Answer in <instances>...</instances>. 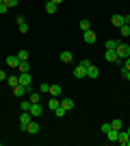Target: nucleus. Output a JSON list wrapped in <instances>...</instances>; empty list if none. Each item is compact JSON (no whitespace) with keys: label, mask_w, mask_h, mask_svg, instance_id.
<instances>
[{"label":"nucleus","mask_w":130,"mask_h":146,"mask_svg":"<svg viewBox=\"0 0 130 146\" xmlns=\"http://www.w3.org/2000/svg\"><path fill=\"white\" fill-rule=\"evenodd\" d=\"M115 50H117V57H119V59H126V57H130V46H128V44H119Z\"/></svg>","instance_id":"obj_1"},{"label":"nucleus","mask_w":130,"mask_h":146,"mask_svg":"<svg viewBox=\"0 0 130 146\" xmlns=\"http://www.w3.org/2000/svg\"><path fill=\"white\" fill-rule=\"evenodd\" d=\"M31 81H33V79H31V74H28V72H22V74H20V85H24L28 92H33Z\"/></svg>","instance_id":"obj_2"},{"label":"nucleus","mask_w":130,"mask_h":146,"mask_svg":"<svg viewBox=\"0 0 130 146\" xmlns=\"http://www.w3.org/2000/svg\"><path fill=\"white\" fill-rule=\"evenodd\" d=\"M31 122V111H22L20 113V129L22 131H26V124Z\"/></svg>","instance_id":"obj_3"},{"label":"nucleus","mask_w":130,"mask_h":146,"mask_svg":"<svg viewBox=\"0 0 130 146\" xmlns=\"http://www.w3.org/2000/svg\"><path fill=\"white\" fill-rule=\"evenodd\" d=\"M7 66L13 68V70H18V68H20V57L18 55H9V57H7Z\"/></svg>","instance_id":"obj_4"},{"label":"nucleus","mask_w":130,"mask_h":146,"mask_svg":"<svg viewBox=\"0 0 130 146\" xmlns=\"http://www.w3.org/2000/svg\"><path fill=\"white\" fill-rule=\"evenodd\" d=\"M104 59L108 61V63H117V61H119L117 50H106V52H104Z\"/></svg>","instance_id":"obj_5"},{"label":"nucleus","mask_w":130,"mask_h":146,"mask_svg":"<svg viewBox=\"0 0 130 146\" xmlns=\"http://www.w3.org/2000/svg\"><path fill=\"white\" fill-rule=\"evenodd\" d=\"M82 39H85V44H95V39H98V37H95V33L89 29V31H85V33H82Z\"/></svg>","instance_id":"obj_6"},{"label":"nucleus","mask_w":130,"mask_h":146,"mask_svg":"<svg viewBox=\"0 0 130 146\" xmlns=\"http://www.w3.org/2000/svg\"><path fill=\"white\" fill-rule=\"evenodd\" d=\"M74 76H76V79H85V76H87V68L82 66V63H78V66L74 68Z\"/></svg>","instance_id":"obj_7"},{"label":"nucleus","mask_w":130,"mask_h":146,"mask_svg":"<svg viewBox=\"0 0 130 146\" xmlns=\"http://www.w3.org/2000/svg\"><path fill=\"white\" fill-rule=\"evenodd\" d=\"M87 76H89V79H98V76H100V68L91 63V66L87 68Z\"/></svg>","instance_id":"obj_8"},{"label":"nucleus","mask_w":130,"mask_h":146,"mask_svg":"<svg viewBox=\"0 0 130 146\" xmlns=\"http://www.w3.org/2000/svg\"><path fill=\"white\" fill-rule=\"evenodd\" d=\"M111 24L115 26V29H119V26H124V24H126V22H124V15H119V13H115V15L111 18Z\"/></svg>","instance_id":"obj_9"},{"label":"nucleus","mask_w":130,"mask_h":146,"mask_svg":"<svg viewBox=\"0 0 130 146\" xmlns=\"http://www.w3.org/2000/svg\"><path fill=\"white\" fill-rule=\"evenodd\" d=\"M41 113H43V107H41V105H39V103H33V105H31V116L39 118V116H41Z\"/></svg>","instance_id":"obj_10"},{"label":"nucleus","mask_w":130,"mask_h":146,"mask_svg":"<svg viewBox=\"0 0 130 146\" xmlns=\"http://www.w3.org/2000/svg\"><path fill=\"white\" fill-rule=\"evenodd\" d=\"M26 133H31V135H35V133H39V122H28L26 124Z\"/></svg>","instance_id":"obj_11"},{"label":"nucleus","mask_w":130,"mask_h":146,"mask_svg":"<svg viewBox=\"0 0 130 146\" xmlns=\"http://www.w3.org/2000/svg\"><path fill=\"white\" fill-rule=\"evenodd\" d=\"M59 59H61L63 63H72V61H74V55H72L69 50H65V52H61V55H59Z\"/></svg>","instance_id":"obj_12"},{"label":"nucleus","mask_w":130,"mask_h":146,"mask_svg":"<svg viewBox=\"0 0 130 146\" xmlns=\"http://www.w3.org/2000/svg\"><path fill=\"white\" fill-rule=\"evenodd\" d=\"M26 92H28V90H26L24 85H15V87H13V96L22 98V96H24V94H26Z\"/></svg>","instance_id":"obj_13"},{"label":"nucleus","mask_w":130,"mask_h":146,"mask_svg":"<svg viewBox=\"0 0 130 146\" xmlns=\"http://www.w3.org/2000/svg\"><path fill=\"white\" fill-rule=\"evenodd\" d=\"M117 46H119L117 39H106V42H104V48H106V50H115Z\"/></svg>","instance_id":"obj_14"},{"label":"nucleus","mask_w":130,"mask_h":146,"mask_svg":"<svg viewBox=\"0 0 130 146\" xmlns=\"http://www.w3.org/2000/svg\"><path fill=\"white\" fill-rule=\"evenodd\" d=\"M61 107H65V111L74 109V100H72V98H63V100H61Z\"/></svg>","instance_id":"obj_15"},{"label":"nucleus","mask_w":130,"mask_h":146,"mask_svg":"<svg viewBox=\"0 0 130 146\" xmlns=\"http://www.w3.org/2000/svg\"><path fill=\"white\" fill-rule=\"evenodd\" d=\"M56 107H61V103L56 100V96H52V98H50V100H48V109H52V111H54Z\"/></svg>","instance_id":"obj_16"},{"label":"nucleus","mask_w":130,"mask_h":146,"mask_svg":"<svg viewBox=\"0 0 130 146\" xmlns=\"http://www.w3.org/2000/svg\"><path fill=\"white\" fill-rule=\"evenodd\" d=\"M111 129H115V131H122V129H124V122L117 118V120H113V122H111Z\"/></svg>","instance_id":"obj_17"},{"label":"nucleus","mask_w":130,"mask_h":146,"mask_svg":"<svg viewBox=\"0 0 130 146\" xmlns=\"http://www.w3.org/2000/svg\"><path fill=\"white\" fill-rule=\"evenodd\" d=\"M56 9H59V5H54V2H50V0L46 2V11H48V13H56Z\"/></svg>","instance_id":"obj_18"},{"label":"nucleus","mask_w":130,"mask_h":146,"mask_svg":"<svg viewBox=\"0 0 130 146\" xmlns=\"http://www.w3.org/2000/svg\"><path fill=\"white\" fill-rule=\"evenodd\" d=\"M31 94V103H39L41 100V92H28Z\"/></svg>","instance_id":"obj_19"},{"label":"nucleus","mask_w":130,"mask_h":146,"mask_svg":"<svg viewBox=\"0 0 130 146\" xmlns=\"http://www.w3.org/2000/svg\"><path fill=\"white\" fill-rule=\"evenodd\" d=\"M50 94H52V96H61V85H50Z\"/></svg>","instance_id":"obj_20"},{"label":"nucleus","mask_w":130,"mask_h":146,"mask_svg":"<svg viewBox=\"0 0 130 146\" xmlns=\"http://www.w3.org/2000/svg\"><path fill=\"white\" fill-rule=\"evenodd\" d=\"M7 83L11 87H15V85H20V76H7Z\"/></svg>","instance_id":"obj_21"},{"label":"nucleus","mask_w":130,"mask_h":146,"mask_svg":"<svg viewBox=\"0 0 130 146\" xmlns=\"http://www.w3.org/2000/svg\"><path fill=\"white\" fill-rule=\"evenodd\" d=\"M78 26H80V31L85 33V31L91 29V22H89V20H80V24H78Z\"/></svg>","instance_id":"obj_22"},{"label":"nucleus","mask_w":130,"mask_h":146,"mask_svg":"<svg viewBox=\"0 0 130 146\" xmlns=\"http://www.w3.org/2000/svg\"><path fill=\"white\" fill-rule=\"evenodd\" d=\"M18 70H20V74H22V72H28V70H31L28 61H20V68H18Z\"/></svg>","instance_id":"obj_23"},{"label":"nucleus","mask_w":130,"mask_h":146,"mask_svg":"<svg viewBox=\"0 0 130 146\" xmlns=\"http://www.w3.org/2000/svg\"><path fill=\"white\" fill-rule=\"evenodd\" d=\"M119 33H122V37H130V26H128V24L119 26Z\"/></svg>","instance_id":"obj_24"},{"label":"nucleus","mask_w":130,"mask_h":146,"mask_svg":"<svg viewBox=\"0 0 130 146\" xmlns=\"http://www.w3.org/2000/svg\"><path fill=\"white\" fill-rule=\"evenodd\" d=\"M106 137H108V142H117V131H115V129H111V131L106 133Z\"/></svg>","instance_id":"obj_25"},{"label":"nucleus","mask_w":130,"mask_h":146,"mask_svg":"<svg viewBox=\"0 0 130 146\" xmlns=\"http://www.w3.org/2000/svg\"><path fill=\"white\" fill-rule=\"evenodd\" d=\"M31 100H22V103H20V109H22V111H31Z\"/></svg>","instance_id":"obj_26"},{"label":"nucleus","mask_w":130,"mask_h":146,"mask_svg":"<svg viewBox=\"0 0 130 146\" xmlns=\"http://www.w3.org/2000/svg\"><path fill=\"white\" fill-rule=\"evenodd\" d=\"M18 57H20V61H28V50H20Z\"/></svg>","instance_id":"obj_27"},{"label":"nucleus","mask_w":130,"mask_h":146,"mask_svg":"<svg viewBox=\"0 0 130 146\" xmlns=\"http://www.w3.org/2000/svg\"><path fill=\"white\" fill-rule=\"evenodd\" d=\"M39 92H41V94H50V85L48 83H41V85H39Z\"/></svg>","instance_id":"obj_28"},{"label":"nucleus","mask_w":130,"mask_h":146,"mask_svg":"<svg viewBox=\"0 0 130 146\" xmlns=\"http://www.w3.org/2000/svg\"><path fill=\"white\" fill-rule=\"evenodd\" d=\"M54 113H56V118H63V116H65V107H56Z\"/></svg>","instance_id":"obj_29"},{"label":"nucleus","mask_w":130,"mask_h":146,"mask_svg":"<svg viewBox=\"0 0 130 146\" xmlns=\"http://www.w3.org/2000/svg\"><path fill=\"white\" fill-rule=\"evenodd\" d=\"M18 2H20V0H5V5L9 7V9H13V7H18Z\"/></svg>","instance_id":"obj_30"},{"label":"nucleus","mask_w":130,"mask_h":146,"mask_svg":"<svg viewBox=\"0 0 130 146\" xmlns=\"http://www.w3.org/2000/svg\"><path fill=\"white\" fill-rule=\"evenodd\" d=\"M18 26H20V33H28V31H31V26L26 24V22L24 24H18Z\"/></svg>","instance_id":"obj_31"},{"label":"nucleus","mask_w":130,"mask_h":146,"mask_svg":"<svg viewBox=\"0 0 130 146\" xmlns=\"http://www.w3.org/2000/svg\"><path fill=\"white\" fill-rule=\"evenodd\" d=\"M111 131V122H106V124H102V133H108Z\"/></svg>","instance_id":"obj_32"},{"label":"nucleus","mask_w":130,"mask_h":146,"mask_svg":"<svg viewBox=\"0 0 130 146\" xmlns=\"http://www.w3.org/2000/svg\"><path fill=\"white\" fill-rule=\"evenodd\" d=\"M122 68H126V70H130V57H126L124 63H122Z\"/></svg>","instance_id":"obj_33"},{"label":"nucleus","mask_w":130,"mask_h":146,"mask_svg":"<svg viewBox=\"0 0 130 146\" xmlns=\"http://www.w3.org/2000/svg\"><path fill=\"white\" fill-rule=\"evenodd\" d=\"M7 11H9V7H7L5 2H2V5H0V15H2V13H7Z\"/></svg>","instance_id":"obj_34"},{"label":"nucleus","mask_w":130,"mask_h":146,"mask_svg":"<svg viewBox=\"0 0 130 146\" xmlns=\"http://www.w3.org/2000/svg\"><path fill=\"white\" fill-rule=\"evenodd\" d=\"M15 22H18V24H24L26 18H24V15H18V18H15Z\"/></svg>","instance_id":"obj_35"},{"label":"nucleus","mask_w":130,"mask_h":146,"mask_svg":"<svg viewBox=\"0 0 130 146\" xmlns=\"http://www.w3.org/2000/svg\"><path fill=\"white\" fill-rule=\"evenodd\" d=\"M122 74H124L126 79H128V81H130V70H126V68H122Z\"/></svg>","instance_id":"obj_36"},{"label":"nucleus","mask_w":130,"mask_h":146,"mask_svg":"<svg viewBox=\"0 0 130 146\" xmlns=\"http://www.w3.org/2000/svg\"><path fill=\"white\" fill-rule=\"evenodd\" d=\"M0 81H7V72L5 70H0Z\"/></svg>","instance_id":"obj_37"},{"label":"nucleus","mask_w":130,"mask_h":146,"mask_svg":"<svg viewBox=\"0 0 130 146\" xmlns=\"http://www.w3.org/2000/svg\"><path fill=\"white\" fill-rule=\"evenodd\" d=\"M124 22H126V24L130 26V15H124Z\"/></svg>","instance_id":"obj_38"},{"label":"nucleus","mask_w":130,"mask_h":146,"mask_svg":"<svg viewBox=\"0 0 130 146\" xmlns=\"http://www.w3.org/2000/svg\"><path fill=\"white\" fill-rule=\"evenodd\" d=\"M50 2H54V5H61L63 0H50Z\"/></svg>","instance_id":"obj_39"},{"label":"nucleus","mask_w":130,"mask_h":146,"mask_svg":"<svg viewBox=\"0 0 130 146\" xmlns=\"http://www.w3.org/2000/svg\"><path fill=\"white\" fill-rule=\"evenodd\" d=\"M126 131H128V137H130V127H128V129H126Z\"/></svg>","instance_id":"obj_40"},{"label":"nucleus","mask_w":130,"mask_h":146,"mask_svg":"<svg viewBox=\"0 0 130 146\" xmlns=\"http://www.w3.org/2000/svg\"><path fill=\"white\" fill-rule=\"evenodd\" d=\"M2 2H5V0H0V5H2Z\"/></svg>","instance_id":"obj_41"}]
</instances>
